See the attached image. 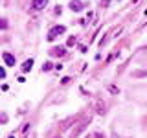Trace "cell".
<instances>
[{
  "label": "cell",
  "mask_w": 147,
  "mask_h": 138,
  "mask_svg": "<svg viewBox=\"0 0 147 138\" xmlns=\"http://www.w3.org/2000/svg\"><path fill=\"white\" fill-rule=\"evenodd\" d=\"M96 138H103V135H96Z\"/></svg>",
  "instance_id": "11"
},
{
  "label": "cell",
  "mask_w": 147,
  "mask_h": 138,
  "mask_svg": "<svg viewBox=\"0 0 147 138\" xmlns=\"http://www.w3.org/2000/svg\"><path fill=\"white\" fill-rule=\"evenodd\" d=\"M64 53H66L64 52V46H55V48H52V52H50V55H53V57H61Z\"/></svg>",
  "instance_id": "3"
},
{
  "label": "cell",
  "mask_w": 147,
  "mask_h": 138,
  "mask_svg": "<svg viewBox=\"0 0 147 138\" xmlns=\"http://www.w3.org/2000/svg\"><path fill=\"white\" fill-rule=\"evenodd\" d=\"M86 123H88V120H85V122L77 123V127H76V129H72V131H70V138H77V136H79L81 133H83V131L86 129Z\"/></svg>",
  "instance_id": "1"
},
{
  "label": "cell",
  "mask_w": 147,
  "mask_h": 138,
  "mask_svg": "<svg viewBox=\"0 0 147 138\" xmlns=\"http://www.w3.org/2000/svg\"><path fill=\"white\" fill-rule=\"evenodd\" d=\"M70 7H72V11H81V2H79V0H72Z\"/></svg>",
  "instance_id": "6"
},
{
  "label": "cell",
  "mask_w": 147,
  "mask_h": 138,
  "mask_svg": "<svg viewBox=\"0 0 147 138\" xmlns=\"http://www.w3.org/2000/svg\"><path fill=\"white\" fill-rule=\"evenodd\" d=\"M2 57H4V61H6V64H7V66H13V64H15V57H13V55L11 53H4L2 55Z\"/></svg>",
  "instance_id": "5"
},
{
  "label": "cell",
  "mask_w": 147,
  "mask_h": 138,
  "mask_svg": "<svg viewBox=\"0 0 147 138\" xmlns=\"http://www.w3.org/2000/svg\"><path fill=\"white\" fill-rule=\"evenodd\" d=\"M46 4H48V0H33V2H31V7L33 9H42Z\"/></svg>",
  "instance_id": "4"
},
{
  "label": "cell",
  "mask_w": 147,
  "mask_h": 138,
  "mask_svg": "<svg viewBox=\"0 0 147 138\" xmlns=\"http://www.w3.org/2000/svg\"><path fill=\"white\" fill-rule=\"evenodd\" d=\"M61 33H64V26H55L52 31L48 33V41H53L57 35H61Z\"/></svg>",
  "instance_id": "2"
},
{
  "label": "cell",
  "mask_w": 147,
  "mask_h": 138,
  "mask_svg": "<svg viewBox=\"0 0 147 138\" xmlns=\"http://www.w3.org/2000/svg\"><path fill=\"white\" fill-rule=\"evenodd\" d=\"M96 110H98L99 114H103V112H105V103H103V101H99V99L96 101Z\"/></svg>",
  "instance_id": "7"
},
{
  "label": "cell",
  "mask_w": 147,
  "mask_h": 138,
  "mask_svg": "<svg viewBox=\"0 0 147 138\" xmlns=\"http://www.w3.org/2000/svg\"><path fill=\"white\" fill-rule=\"evenodd\" d=\"M31 64H33V59H28V61H24V64H22V70H24V72L31 70Z\"/></svg>",
  "instance_id": "8"
},
{
  "label": "cell",
  "mask_w": 147,
  "mask_h": 138,
  "mask_svg": "<svg viewBox=\"0 0 147 138\" xmlns=\"http://www.w3.org/2000/svg\"><path fill=\"white\" fill-rule=\"evenodd\" d=\"M76 44V37H70V39H68V46H74Z\"/></svg>",
  "instance_id": "10"
},
{
  "label": "cell",
  "mask_w": 147,
  "mask_h": 138,
  "mask_svg": "<svg viewBox=\"0 0 147 138\" xmlns=\"http://www.w3.org/2000/svg\"><path fill=\"white\" fill-rule=\"evenodd\" d=\"M42 70H52V63H44V66H42Z\"/></svg>",
  "instance_id": "9"
},
{
  "label": "cell",
  "mask_w": 147,
  "mask_h": 138,
  "mask_svg": "<svg viewBox=\"0 0 147 138\" xmlns=\"http://www.w3.org/2000/svg\"><path fill=\"white\" fill-rule=\"evenodd\" d=\"M55 138H61V136H55Z\"/></svg>",
  "instance_id": "12"
}]
</instances>
